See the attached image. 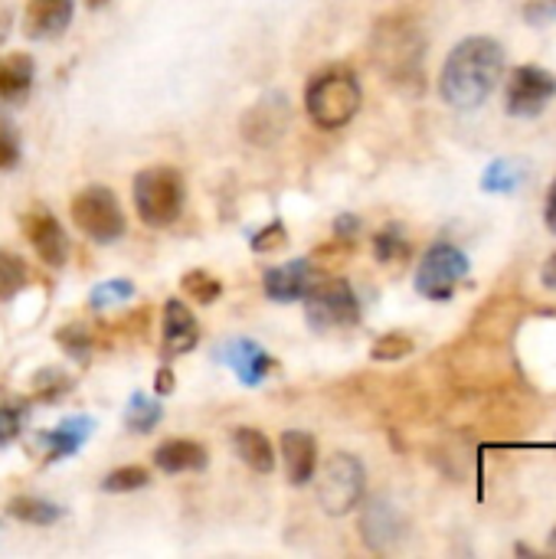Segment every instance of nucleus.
<instances>
[{
  "label": "nucleus",
  "instance_id": "obj_1",
  "mask_svg": "<svg viewBox=\"0 0 556 559\" xmlns=\"http://www.w3.org/2000/svg\"><path fill=\"white\" fill-rule=\"evenodd\" d=\"M505 49L498 39L492 36H469L462 39L442 72H439V95L446 105L459 108V111H472V108H482L492 92L501 85V75H505Z\"/></svg>",
  "mask_w": 556,
  "mask_h": 559
},
{
  "label": "nucleus",
  "instance_id": "obj_2",
  "mask_svg": "<svg viewBox=\"0 0 556 559\" xmlns=\"http://www.w3.org/2000/svg\"><path fill=\"white\" fill-rule=\"evenodd\" d=\"M370 52L377 69L397 85H416L423 79L426 36L410 16H387L370 36Z\"/></svg>",
  "mask_w": 556,
  "mask_h": 559
},
{
  "label": "nucleus",
  "instance_id": "obj_3",
  "mask_svg": "<svg viewBox=\"0 0 556 559\" xmlns=\"http://www.w3.org/2000/svg\"><path fill=\"white\" fill-rule=\"evenodd\" d=\"M360 102H364L360 79L347 66H328V69H321L308 82V88H305L308 118L318 128H324V131H338V128L351 124L354 115L360 111Z\"/></svg>",
  "mask_w": 556,
  "mask_h": 559
},
{
  "label": "nucleus",
  "instance_id": "obj_4",
  "mask_svg": "<svg viewBox=\"0 0 556 559\" xmlns=\"http://www.w3.org/2000/svg\"><path fill=\"white\" fill-rule=\"evenodd\" d=\"M131 193H134V210H138V219L151 229H164V226H174L184 213V203H187V183H184V174L170 164H151L144 167L134 183H131Z\"/></svg>",
  "mask_w": 556,
  "mask_h": 559
},
{
  "label": "nucleus",
  "instance_id": "obj_5",
  "mask_svg": "<svg viewBox=\"0 0 556 559\" xmlns=\"http://www.w3.org/2000/svg\"><path fill=\"white\" fill-rule=\"evenodd\" d=\"M367 495V472L364 462L351 452H334L321 475H318V504L331 518H344L354 508H360Z\"/></svg>",
  "mask_w": 556,
  "mask_h": 559
},
{
  "label": "nucleus",
  "instance_id": "obj_6",
  "mask_svg": "<svg viewBox=\"0 0 556 559\" xmlns=\"http://www.w3.org/2000/svg\"><path fill=\"white\" fill-rule=\"evenodd\" d=\"M72 219L75 226L82 229V236H88L92 242L98 246H108V242H118L125 236V213H121V203L115 197L111 187H102V183H88L82 187L72 203Z\"/></svg>",
  "mask_w": 556,
  "mask_h": 559
},
{
  "label": "nucleus",
  "instance_id": "obj_7",
  "mask_svg": "<svg viewBox=\"0 0 556 559\" xmlns=\"http://www.w3.org/2000/svg\"><path fill=\"white\" fill-rule=\"evenodd\" d=\"M301 301L315 331H344L360 321V301L347 278H315Z\"/></svg>",
  "mask_w": 556,
  "mask_h": 559
},
{
  "label": "nucleus",
  "instance_id": "obj_8",
  "mask_svg": "<svg viewBox=\"0 0 556 559\" xmlns=\"http://www.w3.org/2000/svg\"><path fill=\"white\" fill-rule=\"evenodd\" d=\"M469 255L452 242H433L416 269V292L429 301H449L469 275Z\"/></svg>",
  "mask_w": 556,
  "mask_h": 559
},
{
  "label": "nucleus",
  "instance_id": "obj_9",
  "mask_svg": "<svg viewBox=\"0 0 556 559\" xmlns=\"http://www.w3.org/2000/svg\"><path fill=\"white\" fill-rule=\"evenodd\" d=\"M556 98V75L544 66H518L505 88V108L511 118H537Z\"/></svg>",
  "mask_w": 556,
  "mask_h": 559
},
{
  "label": "nucleus",
  "instance_id": "obj_10",
  "mask_svg": "<svg viewBox=\"0 0 556 559\" xmlns=\"http://www.w3.org/2000/svg\"><path fill=\"white\" fill-rule=\"evenodd\" d=\"M288 128H292V102L279 88L265 92L256 105H249L242 115V124H239L242 138L256 147L279 144L288 134Z\"/></svg>",
  "mask_w": 556,
  "mask_h": 559
},
{
  "label": "nucleus",
  "instance_id": "obj_11",
  "mask_svg": "<svg viewBox=\"0 0 556 559\" xmlns=\"http://www.w3.org/2000/svg\"><path fill=\"white\" fill-rule=\"evenodd\" d=\"M23 236L33 246L36 259L46 269H62L69 262V236L62 229V223L46 210V206H33L20 216Z\"/></svg>",
  "mask_w": 556,
  "mask_h": 559
},
{
  "label": "nucleus",
  "instance_id": "obj_12",
  "mask_svg": "<svg viewBox=\"0 0 556 559\" xmlns=\"http://www.w3.org/2000/svg\"><path fill=\"white\" fill-rule=\"evenodd\" d=\"M315 278H318V272H315L311 259H292L285 265L265 269L262 292L275 305H292V301H301L308 295V288L315 285Z\"/></svg>",
  "mask_w": 556,
  "mask_h": 559
},
{
  "label": "nucleus",
  "instance_id": "obj_13",
  "mask_svg": "<svg viewBox=\"0 0 556 559\" xmlns=\"http://www.w3.org/2000/svg\"><path fill=\"white\" fill-rule=\"evenodd\" d=\"M197 344H200V324H197L193 311L180 298H170L164 305V321H161V354H164V360L184 357Z\"/></svg>",
  "mask_w": 556,
  "mask_h": 559
},
{
  "label": "nucleus",
  "instance_id": "obj_14",
  "mask_svg": "<svg viewBox=\"0 0 556 559\" xmlns=\"http://www.w3.org/2000/svg\"><path fill=\"white\" fill-rule=\"evenodd\" d=\"M220 360L236 373V380L242 386H259L265 383L269 370H272V357L262 344L249 341V337H233L220 347Z\"/></svg>",
  "mask_w": 556,
  "mask_h": 559
},
{
  "label": "nucleus",
  "instance_id": "obj_15",
  "mask_svg": "<svg viewBox=\"0 0 556 559\" xmlns=\"http://www.w3.org/2000/svg\"><path fill=\"white\" fill-rule=\"evenodd\" d=\"M360 534H364V544L377 554H387L400 544L403 537V518L400 511L390 504V501H370L360 514Z\"/></svg>",
  "mask_w": 556,
  "mask_h": 559
},
{
  "label": "nucleus",
  "instance_id": "obj_16",
  "mask_svg": "<svg viewBox=\"0 0 556 559\" xmlns=\"http://www.w3.org/2000/svg\"><path fill=\"white\" fill-rule=\"evenodd\" d=\"M279 445H282V462H285L288 485L305 488L308 481H315V472H318V442H315V436L301 432V429H292V432H282Z\"/></svg>",
  "mask_w": 556,
  "mask_h": 559
},
{
  "label": "nucleus",
  "instance_id": "obj_17",
  "mask_svg": "<svg viewBox=\"0 0 556 559\" xmlns=\"http://www.w3.org/2000/svg\"><path fill=\"white\" fill-rule=\"evenodd\" d=\"M75 0H29L23 13V33L29 39H56L69 29Z\"/></svg>",
  "mask_w": 556,
  "mask_h": 559
},
{
  "label": "nucleus",
  "instance_id": "obj_18",
  "mask_svg": "<svg viewBox=\"0 0 556 559\" xmlns=\"http://www.w3.org/2000/svg\"><path fill=\"white\" fill-rule=\"evenodd\" d=\"M154 465L167 475H193L210 465V455L193 439H167L154 449Z\"/></svg>",
  "mask_w": 556,
  "mask_h": 559
},
{
  "label": "nucleus",
  "instance_id": "obj_19",
  "mask_svg": "<svg viewBox=\"0 0 556 559\" xmlns=\"http://www.w3.org/2000/svg\"><path fill=\"white\" fill-rule=\"evenodd\" d=\"M92 429H95V419H88V416H72V419H62L56 429L43 432L39 442L46 445L49 462H62V459H72V455L85 445V439L92 436Z\"/></svg>",
  "mask_w": 556,
  "mask_h": 559
},
{
  "label": "nucleus",
  "instance_id": "obj_20",
  "mask_svg": "<svg viewBox=\"0 0 556 559\" xmlns=\"http://www.w3.org/2000/svg\"><path fill=\"white\" fill-rule=\"evenodd\" d=\"M229 442H233V452L239 455V462L246 468H252L256 475L275 472V449H272V442H269L265 432H259L252 426H236L229 432Z\"/></svg>",
  "mask_w": 556,
  "mask_h": 559
},
{
  "label": "nucleus",
  "instance_id": "obj_21",
  "mask_svg": "<svg viewBox=\"0 0 556 559\" xmlns=\"http://www.w3.org/2000/svg\"><path fill=\"white\" fill-rule=\"evenodd\" d=\"M36 62L29 52H7L0 56V102L16 105L33 92Z\"/></svg>",
  "mask_w": 556,
  "mask_h": 559
},
{
  "label": "nucleus",
  "instance_id": "obj_22",
  "mask_svg": "<svg viewBox=\"0 0 556 559\" xmlns=\"http://www.w3.org/2000/svg\"><path fill=\"white\" fill-rule=\"evenodd\" d=\"M7 514L20 524H33V527H52L66 518V508L46 501V498H33V495H20V498H10L7 504Z\"/></svg>",
  "mask_w": 556,
  "mask_h": 559
},
{
  "label": "nucleus",
  "instance_id": "obj_23",
  "mask_svg": "<svg viewBox=\"0 0 556 559\" xmlns=\"http://www.w3.org/2000/svg\"><path fill=\"white\" fill-rule=\"evenodd\" d=\"M161 419H164V406L161 400H151L147 393H134L125 406V426L131 432H151Z\"/></svg>",
  "mask_w": 556,
  "mask_h": 559
},
{
  "label": "nucleus",
  "instance_id": "obj_24",
  "mask_svg": "<svg viewBox=\"0 0 556 559\" xmlns=\"http://www.w3.org/2000/svg\"><path fill=\"white\" fill-rule=\"evenodd\" d=\"M180 292L197 301V305H213L223 298V282L216 275H210L206 269H190L184 278H180Z\"/></svg>",
  "mask_w": 556,
  "mask_h": 559
},
{
  "label": "nucleus",
  "instance_id": "obj_25",
  "mask_svg": "<svg viewBox=\"0 0 556 559\" xmlns=\"http://www.w3.org/2000/svg\"><path fill=\"white\" fill-rule=\"evenodd\" d=\"M29 285V269L20 255L0 249V301L16 298Z\"/></svg>",
  "mask_w": 556,
  "mask_h": 559
},
{
  "label": "nucleus",
  "instance_id": "obj_26",
  "mask_svg": "<svg viewBox=\"0 0 556 559\" xmlns=\"http://www.w3.org/2000/svg\"><path fill=\"white\" fill-rule=\"evenodd\" d=\"M151 485V475H147V468H141V465H125V468H115V472H108L105 478H102V491L105 495H131V491H141V488H147Z\"/></svg>",
  "mask_w": 556,
  "mask_h": 559
},
{
  "label": "nucleus",
  "instance_id": "obj_27",
  "mask_svg": "<svg viewBox=\"0 0 556 559\" xmlns=\"http://www.w3.org/2000/svg\"><path fill=\"white\" fill-rule=\"evenodd\" d=\"M374 255L377 262L383 265H393V262H403L410 255V239L400 233V226H387L374 236Z\"/></svg>",
  "mask_w": 556,
  "mask_h": 559
},
{
  "label": "nucleus",
  "instance_id": "obj_28",
  "mask_svg": "<svg viewBox=\"0 0 556 559\" xmlns=\"http://www.w3.org/2000/svg\"><path fill=\"white\" fill-rule=\"evenodd\" d=\"M128 298H134V285L128 278H108V282H98L88 292V305L95 311H105V308H111L118 301H128Z\"/></svg>",
  "mask_w": 556,
  "mask_h": 559
},
{
  "label": "nucleus",
  "instance_id": "obj_29",
  "mask_svg": "<svg viewBox=\"0 0 556 559\" xmlns=\"http://www.w3.org/2000/svg\"><path fill=\"white\" fill-rule=\"evenodd\" d=\"M56 341L66 347V354L72 357V360H79V364H85L88 357H92V334L82 328V324H66L59 334H56Z\"/></svg>",
  "mask_w": 556,
  "mask_h": 559
},
{
  "label": "nucleus",
  "instance_id": "obj_30",
  "mask_svg": "<svg viewBox=\"0 0 556 559\" xmlns=\"http://www.w3.org/2000/svg\"><path fill=\"white\" fill-rule=\"evenodd\" d=\"M23 157V147H20V131L16 124L0 115V170H13Z\"/></svg>",
  "mask_w": 556,
  "mask_h": 559
},
{
  "label": "nucleus",
  "instance_id": "obj_31",
  "mask_svg": "<svg viewBox=\"0 0 556 559\" xmlns=\"http://www.w3.org/2000/svg\"><path fill=\"white\" fill-rule=\"evenodd\" d=\"M410 354H413V337L406 334H383L370 350L374 360H403Z\"/></svg>",
  "mask_w": 556,
  "mask_h": 559
},
{
  "label": "nucleus",
  "instance_id": "obj_32",
  "mask_svg": "<svg viewBox=\"0 0 556 559\" xmlns=\"http://www.w3.org/2000/svg\"><path fill=\"white\" fill-rule=\"evenodd\" d=\"M285 246H288V229H285L282 219H272L265 229H259V233L252 236V249H256V252H279V249H285Z\"/></svg>",
  "mask_w": 556,
  "mask_h": 559
},
{
  "label": "nucleus",
  "instance_id": "obj_33",
  "mask_svg": "<svg viewBox=\"0 0 556 559\" xmlns=\"http://www.w3.org/2000/svg\"><path fill=\"white\" fill-rule=\"evenodd\" d=\"M33 386H36V393L39 396H59V393H66L72 383H69V377L62 373V370H39L36 377H33Z\"/></svg>",
  "mask_w": 556,
  "mask_h": 559
},
{
  "label": "nucleus",
  "instance_id": "obj_34",
  "mask_svg": "<svg viewBox=\"0 0 556 559\" xmlns=\"http://www.w3.org/2000/svg\"><path fill=\"white\" fill-rule=\"evenodd\" d=\"M524 20L531 26H551V23H556V0H524Z\"/></svg>",
  "mask_w": 556,
  "mask_h": 559
},
{
  "label": "nucleus",
  "instance_id": "obj_35",
  "mask_svg": "<svg viewBox=\"0 0 556 559\" xmlns=\"http://www.w3.org/2000/svg\"><path fill=\"white\" fill-rule=\"evenodd\" d=\"M20 409H13V406H0V449L3 445H10L16 436H20Z\"/></svg>",
  "mask_w": 556,
  "mask_h": 559
},
{
  "label": "nucleus",
  "instance_id": "obj_36",
  "mask_svg": "<svg viewBox=\"0 0 556 559\" xmlns=\"http://www.w3.org/2000/svg\"><path fill=\"white\" fill-rule=\"evenodd\" d=\"M357 229H360V219L351 216V213H347V216H338V223H334V233H338L341 239H351Z\"/></svg>",
  "mask_w": 556,
  "mask_h": 559
},
{
  "label": "nucleus",
  "instance_id": "obj_37",
  "mask_svg": "<svg viewBox=\"0 0 556 559\" xmlns=\"http://www.w3.org/2000/svg\"><path fill=\"white\" fill-rule=\"evenodd\" d=\"M544 223H547V229L556 236V177L554 183H551V190H547V203H544Z\"/></svg>",
  "mask_w": 556,
  "mask_h": 559
},
{
  "label": "nucleus",
  "instance_id": "obj_38",
  "mask_svg": "<svg viewBox=\"0 0 556 559\" xmlns=\"http://www.w3.org/2000/svg\"><path fill=\"white\" fill-rule=\"evenodd\" d=\"M154 390H157V396H167V393H174V373H170V367H161V370H157Z\"/></svg>",
  "mask_w": 556,
  "mask_h": 559
},
{
  "label": "nucleus",
  "instance_id": "obj_39",
  "mask_svg": "<svg viewBox=\"0 0 556 559\" xmlns=\"http://www.w3.org/2000/svg\"><path fill=\"white\" fill-rule=\"evenodd\" d=\"M541 282H544V288H551L556 292V252L544 262V269H541Z\"/></svg>",
  "mask_w": 556,
  "mask_h": 559
},
{
  "label": "nucleus",
  "instance_id": "obj_40",
  "mask_svg": "<svg viewBox=\"0 0 556 559\" xmlns=\"http://www.w3.org/2000/svg\"><path fill=\"white\" fill-rule=\"evenodd\" d=\"M10 26H13V10H7V7H0V43L7 39V33H10Z\"/></svg>",
  "mask_w": 556,
  "mask_h": 559
},
{
  "label": "nucleus",
  "instance_id": "obj_41",
  "mask_svg": "<svg viewBox=\"0 0 556 559\" xmlns=\"http://www.w3.org/2000/svg\"><path fill=\"white\" fill-rule=\"evenodd\" d=\"M105 3H108V0H85L88 10H98V7H105Z\"/></svg>",
  "mask_w": 556,
  "mask_h": 559
},
{
  "label": "nucleus",
  "instance_id": "obj_42",
  "mask_svg": "<svg viewBox=\"0 0 556 559\" xmlns=\"http://www.w3.org/2000/svg\"><path fill=\"white\" fill-rule=\"evenodd\" d=\"M551 554H556V527L554 534H551Z\"/></svg>",
  "mask_w": 556,
  "mask_h": 559
}]
</instances>
